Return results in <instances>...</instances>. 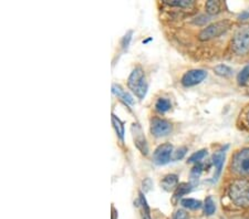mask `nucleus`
I'll use <instances>...</instances> for the list:
<instances>
[{"label": "nucleus", "mask_w": 249, "mask_h": 219, "mask_svg": "<svg viewBox=\"0 0 249 219\" xmlns=\"http://www.w3.org/2000/svg\"><path fill=\"white\" fill-rule=\"evenodd\" d=\"M228 196L236 206L247 208L249 207V181L236 179L228 187Z\"/></svg>", "instance_id": "obj_1"}, {"label": "nucleus", "mask_w": 249, "mask_h": 219, "mask_svg": "<svg viewBox=\"0 0 249 219\" xmlns=\"http://www.w3.org/2000/svg\"><path fill=\"white\" fill-rule=\"evenodd\" d=\"M127 86L140 100L145 98L147 93V82L142 67H136L127 79Z\"/></svg>", "instance_id": "obj_2"}, {"label": "nucleus", "mask_w": 249, "mask_h": 219, "mask_svg": "<svg viewBox=\"0 0 249 219\" xmlns=\"http://www.w3.org/2000/svg\"><path fill=\"white\" fill-rule=\"evenodd\" d=\"M231 49L238 55L249 53V25H244L236 30L231 40Z\"/></svg>", "instance_id": "obj_3"}, {"label": "nucleus", "mask_w": 249, "mask_h": 219, "mask_svg": "<svg viewBox=\"0 0 249 219\" xmlns=\"http://www.w3.org/2000/svg\"><path fill=\"white\" fill-rule=\"evenodd\" d=\"M231 25L232 23L231 20H220V21L212 23L200 31L198 39L200 41H210L212 39L218 38L219 35L227 33L231 28Z\"/></svg>", "instance_id": "obj_4"}, {"label": "nucleus", "mask_w": 249, "mask_h": 219, "mask_svg": "<svg viewBox=\"0 0 249 219\" xmlns=\"http://www.w3.org/2000/svg\"><path fill=\"white\" fill-rule=\"evenodd\" d=\"M231 170L239 176L249 175V147L240 150L235 154L231 162Z\"/></svg>", "instance_id": "obj_5"}, {"label": "nucleus", "mask_w": 249, "mask_h": 219, "mask_svg": "<svg viewBox=\"0 0 249 219\" xmlns=\"http://www.w3.org/2000/svg\"><path fill=\"white\" fill-rule=\"evenodd\" d=\"M131 132H132V136H133L134 145L136 146V149H138L143 155H147L148 145L146 142V137L145 135H144L142 127H141L139 123H133V124H132Z\"/></svg>", "instance_id": "obj_6"}, {"label": "nucleus", "mask_w": 249, "mask_h": 219, "mask_svg": "<svg viewBox=\"0 0 249 219\" xmlns=\"http://www.w3.org/2000/svg\"><path fill=\"white\" fill-rule=\"evenodd\" d=\"M207 78V71L203 69H194L183 75L182 78V84L184 86H194L197 85L199 83H202L205 79Z\"/></svg>", "instance_id": "obj_7"}, {"label": "nucleus", "mask_w": 249, "mask_h": 219, "mask_svg": "<svg viewBox=\"0 0 249 219\" xmlns=\"http://www.w3.org/2000/svg\"><path fill=\"white\" fill-rule=\"evenodd\" d=\"M173 130L172 124L166 119L155 118L151 122V133L156 137H163L170 134Z\"/></svg>", "instance_id": "obj_8"}, {"label": "nucleus", "mask_w": 249, "mask_h": 219, "mask_svg": "<svg viewBox=\"0 0 249 219\" xmlns=\"http://www.w3.org/2000/svg\"><path fill=\"white\" fill-rule=\"evenodd\" d=\"M173 153V146L170 143L160 145L158 149L154 151L153 154V162L156 165H165L171 161Z\"/></svg>", "instance_id": "obj_9"}, {"label": "nucleus", "mask_w": 249, "mask_h": 219, "mask_svg": "<svg viewBox=\"0 0 249 219\" xmlns=\"http://www.w3.org/2000/svg\"><path fill=\"white\" fill-rule=\"evenodd\" d=\"M160 186L163 187L166 192L175 189L178 186V176L175 174H168L160 181Z\"/></svg>", "instance_id": "obj_10"}, {"label": "nucleus", "mask_w": 249, "mask_h": 219, "mask_svg": "<svg viewBox=\"0 0 249 219\" xmlns=\"http://www.w3.org/2000/svg\"><path fill=\"white\" fill-rule=\"evenodd\" d=\"M191 190H192V184H190V183H180V184H178V186L176 187L174 190V195H173L172 202L175 204L176 202L179 201L183 196H185V195L190 193Z\"/></svg>", "instance_id": "obj_11"}, {"label": "nucleus", "mask_w": 249, "mask_h": 219, "mask_svg": "<svg viewBox=\"0 0 249 219\" xmlns=\"http://www.w3.org/2000/svg\"><path fill=\"white\" fill-rule=\"evenodd\" d=\"M224 161H225V150H219L214 154V156H213V163H214V165L216 167V177H218L220 172H222Z\"/></svg>", "instance_id": "obj_12"}, {"label": "nucleus", "mask_w": 249, "mask_h": 219, "mask_svg": "<svg viewBox=\"0 0 249 219\" xmlns=\"http://www.w3.org/2000/svg\"><path fill=\"white\" fill-rule=\"evenodd\" d=\"M112 91L113 93L118 95V97L121 98L123 101H125L126 103H130V104H133V98L131 97V94H128L125 91H123V89L118 84H113L112 85Z\"/></svg>", "instance_id": "obj_13"}, {"label": "nucleus", "mask_w": 249, "mask_h": 219, "mask_svg": "<svg viewBox=\"0 0 249 219\" xmlns=\"http://www.w3.org/2000/svg\"><path fill=\"white\" fill-rule=\"evenodd\" d=\"M112 124L114 126L118 136L123 141L124 134H125V129H124V124L122 123L121 119H120L118 117H115L114 114H112Z\"/></svg>", "instance_id": "obj_14"}, {"label": "nucleus", "mask_w": 249, "mask_h": 219, "mask_svg": "<svg viewBox=\"0 0 249 219\" xmlns=\"http://www.w3.org/2000/svg\"><path fill=\"white\" fill-rule=\"evenodd\" d=\"M172 103L166 98H160L155 103V109L159 111L160 113H165L168 110H171Z\"/></svg>", "instance_id": "obj_15"}, {"label": "nucleus", "mask_w": 249, "mask_h": 219, "mask_svg": "<svg viewBox=\"0 0 249 219\" xmlns=\"http://www.w3.org/2000/svg\"><path fill=\"white\" fill-rule=\"evenodd\" d=\"M180 205L185 207V208L196 210L202 207V202L194 198H183L182 201H180Z\"/></svg>", "instance_id": "obj_16"}, {"label": "nucleus", "mask_w": 249, "mask_h": 219, "mask_svg": "<svg viewBox=\"0 0 249 219\" xmlns=\"http://www.w3.org/2000/svg\"><path fill=\"white\" fill-rule=\"evenodd\" d=\"M205 7H206V11L210 15H217L220 13V9H222V2L211 0V1L206 2Z\"/></svg>", "instance_id": "obj_17"}, {"label": "nucleus", "mask_w": 249, "mask_h": 219, "mask_svg": "<svg viewBox=\"0 0 249 219\" xmlns=\"http://www.w3.org/2000/svg\"><path fill=\"white\" fill-rule=\"evenodd\" d=\"M214 71H215L216 74H218L219 77H223V78H228L232 74L231 67H230L228 66H225V65L216 66L214 67Z\"/></svg>", "instance_id": "obj_18"}, {"label": "nucleus", "mask_w": 249, "mask_h": 219, "mask_svg": "<svg viewBox=\"0 0 249 219\" xmlns=\"http://www.w3.org/2000/svg\"><path fill=\"white\" fill-rule=\"evenodd\" d=\"M140 204L142 206V213H143V218L144 219H151V214H150V207L147 205L146 198L144 196L142 192H140Z\"/></svg>", "instance_id": "obj_19"}, {"label": "nucleus", "mask_w": 249, "mask_h": 219, "mask_svg": "<svg viewBox=\"0 0 249 219\" xmlns=\"http://www.w3.org/2000/svg\"><path fill=\"white\" fill-rule=\"evenodd\" d=\"M204 209H205V214L208 215V216H211V215L215 213L216 205H215L214 199H213L211 196H208L206 199H205Z\"/></svg>", "instance_id": "obj_20"}, {"label": "nucleus", "mask_w": 249, "mask_h": 219, "mask_svg": "<svg viewBox=\"0 0 249 219\" xmlns=\"http://www.w3.org/2000/svg\"><path fill=\"white\" fill-rule=\"evenodd\" d=\"M249 80V66L245 67L244 69L240 71L237 75V81H238L239 85H245Z\"/></svg>", "instance_id": "obj_21"}, {"label": "nucleus", "mask_w": 249, "mask_h": 219, "mask_svg": "<svg viewBox=\"0 0 249 219\" xmlns=\"http://www.w3.org/2000/svg\"><path fill=\"white\" fill-rule=\"evenodd\" d=\"M206 154H207L206 150H200L198 152L191 155V157L188 158V163H195V164H198V163L202 161L205 156H206Z\"/></svg>", "instance_id": "obj_22"}, {"label": "nucleus", "mask_w": 249, "mask_h": 219, "mask_svg": "<svg viewBox=\"0 0 249 219\" xmlns=\"http://www.w3.org/2000/svg\"><path fill=\"white\" fill-rule=\"evenodd\" d=\"M203 172V165L202 164H196L194 167H193L192 170H191V179L192 182L196 183L198 181V178L200 176V174Z\"/></svg>", "instance_id": "obj_23"}, {"label": "nucleus", "mask_w": 249, "mask_h": 219, "mask_svg": "<svg viewBox=\"0 0 249 219\" xmlns=\"http://www.w3.org/2000/svg\"><path fill=\"white\" fill-rule=\"evenodd\" d=\"M165 2L167 5L176 7H190L193 5V1H188V0H166Z\"/></svg>", "instance_id": "obj_24"}, {"label": "nucleus", "mask_w": 249, "mask_h": 219, "mask_svg": "<svg viewBox=\"0 0 249 219\" xmlns=\"http://www.w3.org/2000/svg\"><path fill=\"white\" fill-rule=\"evenodd\" d=\"M186 152H187L186 147H180V149H178L176 152H174V155H173V159H174V161L182 159L184 156H185Z\"/></svg>", "instance_id": "obj_25"}, {"label": "nucleus", "mask_w": 249, "mask_h": 219, "mask_svg": "<svg viewBox=\"0 0 249 219\" xmlns=\"http://www.w3.org/2000/svg\"><path fill=\"white\" fill-rule=\"evenodd\" d=\"M173 219H190V216H188V214L184 209H178V212L174 214Z\"/></svg>", "instance_id": "obj_26"}, {"label": "nucleus", "mask_w": 249, "mask_h": 219, "mask_svg": "<svg viewBox=\"0 0 249 219\" xmlns=\"http://www.w3.org/2000/svg\"><path fill=\"white\" fill-rule=\"evenodd\" d=\"M132 34H133L132 31H128V33L123 37V39H122V48H123V49H127V47H128V45H130V41L132 39Z\"/></svg>", "instance_id": "obj_27"}, {"label": "nucleus", "mask_w": 249, "mask_h": 219, "mask_svg": "<svg viewBox=\"0 0 249 219\" xmlns=\"http://www.w3.org/2000/svg\"><path fill=\"white\" fill-rule=\"evenodd\" d=\"M142 186H143L144 192H147V190H150L151 187H152V181H151L150 178L144 179L143 183H142Z\"/></svg>", "instance_id": "obj_28"}, {"label": "nucleus", "mask_w": 249, "mask_h": 219, "mask_svg": "<svg viewBox=\"0 0 249 219\" xmlns=\"http://www.w3.org/2000/svg\"><path fill=\"white\" fill-rule=\"evenodd\" d=\"M247 121L249 122V111H248V113H247Z\"/></svg>", "instance_id": "obj_29"}]
</instances>
